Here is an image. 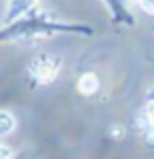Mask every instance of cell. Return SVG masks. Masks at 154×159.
Returning <instances> with one entry per match:
<instances>
[{"label":"cell","mask_w":154,"mask_h":159,"mask_svg":"<svg viewBox=\"0 0 154 159\" xmlns=\"http://www.w3.org/2000/svg\"><path fill=\"white\" fill-rule=\"evenodd\" d=\"M40 0H9L6 7H4V13H2V19H0V25H9L17 19H21L25 15L34 13L36 4Z\"/></svg>","instance_id":"obj_3"},{"label":"cell","mask_w":154,"mask_h":159,"mask_svg":"<svg viewBox=\"0 0 154 159\" xmlns=\"http://www.w3.org/2000/svg\"><path fill=\"white\" fill-rule=\"evenodd\" d=\"M137 127H139V134H142L143 142L148 144L150 148H154V123H148L142 115H137Z\"/></svg>","instance_id":"obj_7"},{"label":"cell","mask_w":154,"mask_h":159,"mask_svg":"<svg viewBox=\"0 0 154 159\" xmlns=\"http://www.w3.org/2000/svg\"><path fill=\"white\" fill-rule=\"evenodd\" d=\"M108 7V11L112 15V19L116 24H125V25H135V15L127 9V4L122 0H104Z\"/></svg>","instance_id":"obj_4"},{"label":"cell","mask_w":154,"mask_h":159,"mask_svg":"<svg viewBox=\"0 0 154 159\" xmlns=\"http://www.w3.org/2000/svg\"><path fill=\"white\" fill-rule=\"evenodd\" d=\"M110 136H112V138H116V140H120V138L125 136V127L118 125V123H116V125H112V127H110Z\"/></svg>","instance_id":"obj_11"},{"label":"cell","mask_w":154,"mask_h":159,"mask_svg":"<svg viewBox=\"0 0 154 159\" xmlns=\"http://www.w3.org/2000/svg\"><path fill=\"white\" fill-rule=\"evenodd\" d=\"M13 157H15V151L9 144L0 142V159H13Z\"/></svg>","instance_id":"obj_10"},{"label":"cell","mask_w":154,"mask_h":159,"mask_svg":"<svg viewBox=\"0 0 154 159\" xmlns=\"http://www.w3.org/2000/svg\"><path fill=\"white\" fill-rule=\"evenodd\" d=\"M93 30L80 24L51 19L47 15L30 13L9 25H0V43H42L57 36H91Z\"/></svg>","instance_id":"obj_1"},{"label":"cell","mask_w":154,"mask_h":159,"mask_svg":"<svg viewBox=\"0 0 154 159\" xmlns=\"http://www.w3.org/2000/svg\"><path fill=\"white\" fill-rule=\"evenodd\" d=\"M139 115H142L148 123H154V102L146 100V104H143V108L139 110Z\"/></svg>","instance_id":"obj_8"},{"label":"cell","mask_w":154,"mask_h":159,"mask_svg":"<svg viewBox=\"0 0 154 159\" xmlns=\"http://www.w3.org/2000/svg\"><path fill=\"white\" fill-rule=\"evenodd\" d=\"M137 4H139V9L143 13H148L150 17H154V0H137Z\"/></svg>","instance_id":"obj_9"},{"label":"cell","mask_w":154,"mask_h":159,"mask_svg":"<svg viewBox=\"0 0 154 159\" xmlns=\"http://www.w3.org/2000/svg\"><path fill=\"white\" fill-rule=\"evenodd\" d=\"M17 129V119L9 110H0V136H11Z\"/></svg>","instance_id":"obj_6"},{"label":"cell","mask_w":154,"mask_h":159,"mask_svg":"<svg viewBox=\"0 0 154 159\" xmlns=\"http://www.w3.org/2000/svg\"><path fill=\"white\" fill-rule=\"evenodd\" d=\"M76 89H78V93H83V96H93L99 91V76L95 72H84L80 79H78V83H76Z\"/></svg>","instance_id":"obj_5"},{"label":"cell","mask_w":154,"mask_h":159,"mask_svg":"<svg viewBox=\"0 0 154 159\" xmlns=\"http://www.w3.org/2000/svg\"><path fill=\"white\" fill-rule=\"evenodd\" d=\"M148 100H150V102H154V83L148 87Z\"/></svg>","instance_id":"obj_12"},{"label":"cell","mask_w":154,"mask_h":159,"mask_svg":"<svg viewBox=\"0 0 154 159\" xmlns=\"http://www.w3.org/2000/svg\"><path fill=\"white\" fill-rule=\"evenodd\" d=\"M61 64L63 61L57 53H40L28 64V72L38 85H49L59 76Z\"/></svg>","instance_id":"obj_2"}]
</instances>
